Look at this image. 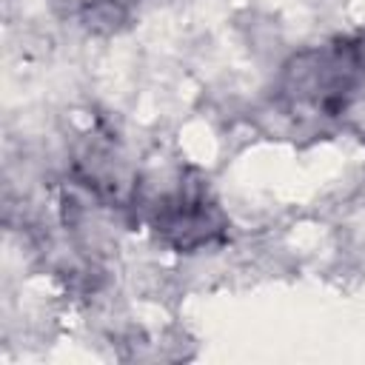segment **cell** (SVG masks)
<instances>
[{"label": "cell", "instance_id": "6da1fadb", "mask_svg": "<svg viewBox=\"0 0 365 365\" xmlns=\"http://www.w3.org/2000/svg\"><path fill=\"white\" fill-rule=\"evenodd\" d=\"M365 86L359 40H334L297 51L279 74V103L294 117L334 120L351 111Z\"/></svg>", "mask_w": 365, "mask_h": 365}, {"label": "cell", "instance_id": "7a4b0ae2", "mask_svg": "<svg viewBox=\"0 0 365 365\" xmlns=\"http://www.w3.org/2000/svg\"><path fill=\"white\" fill-rule=\"evenodd\" d=\"M145 217L157 240L182 254L222 240L228 228L225 211L197 171H180L160 194L148 200Z\"/></svg>", "mask_w": 365, "mask_h": 365}, {"label": "cell", "instance_id": "3957f363", "mask_svg": "<svg viewBox=\"0 0 365 365\" xmlns=\"http://www.w3.org/2000/svg\"><path fill=\"white\" fill-rule=\"evenodd\" d=\"M63 11L91 31H114L128 23L137 0H57Z\"/></svg>", "mask_w": 365, "mask_h": 365}]
</instances>
